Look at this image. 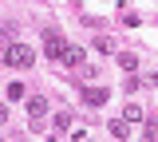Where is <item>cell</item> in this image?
<instances>
[{
  "instance_id": "cell-1",
  "label": "cell",
  "mask_w": 158,
  "mask_h": 142,
  "mask_svg": "<svg viewBox=\"0 0 158 142\" xmlns=\"http://www.w3.org/2000/svg\"><path fill=\"white\" fill-rule=\"evenodd\" d=\"M0 59L8 63V67H32V63H36V51H32V43L12 40L8 47H4V55H0Z\"/></svg>"
},
{
  "instance_id": "cell-2",
  "label": "cell",
  "mask_w": 158,
  "mask_h": 142,
  "mask_svg": "<svg viewBox=\"0 0 158 142\" xmlns=\"http://www.w3.org/2000/svg\"><path fill=\"white\" fill-rule=\"evenodd\" d=\"M83 59H87V51H83L79 43H63V55H59V63H67V67H83Z\"/></svg>"
},
{
  "instance_id": "cell-3",
  "label": "cell",
  "mask_w": 158,
  "mask_h": 142,
  "mask_svg": "<svg viewBox=\"0 0 158 142\" xmlns=\"http://www.w3.org/2000/svg\"><path fill=\"white\" fill-rule=\"evenodd\" d=\"M24 111H28V119H44V115H48V99H44V95H28Z\"/></svg>"
},
{
  "instance_id": "cell-4",
  "label": "cell",
  "mask_w": 158,
  "mask_h": 142,
  "mask_svg": "<svg viewBox=\"0 0 158 142\" xmlns=\"http://www.w3.org/2000/svg\"><path fill=\"white\" fill-rule=\"evenodd\" d=\"M107 95H111L107 87H87V91H83V103L95 111V107H103V103H107Z\"/></svg>"
},
{
  "instance_id": "cell-5",
  "label": "cell",
  "mask_w": 158,
  "mask_h": 142,
  "mask_svg": "<svg viewBox=\"0 0 158 142\" xmlns=\"http://www.w3.org/2000/svg\"><path fill=\"white\" fill-rule=\"evenodd\" d=\"M44 43H48V55H52V59L59 63V55H63V36H59V32H48V36H44Z\"/></svg>"
},
{
  "instance_id": "cell-6",
  "label": "cell",
  "mask_w": 158,
  "mask_h": 142,
  "mask_svg": "<svg viewBox=\"0 0 158 142\" xmlns=\"http://www.w3.org/2000/svg\"><path fill=\"white\" fill-rule=\"evenodd\" d=\"M115 59H118V67H123V71H135V67H138V55H135V51H118Z\"/></svg>"
},
{
  "instance_id": "cell-7",
  "label": "cell",
  "mask_w": 158,
  "mask_h": 142,
  "mask_svg": "<svg viewBox=\"0 0 158 142\" xmlns=\"http://www.w3.org/2000/svg\"><path fill=\"white\" fill-rule=\"evenodd\" d=\"M111 134H115V138H127V134H131V122H127V119H115V122H111Z\"/></svg>"
},
{
  "instance_id": "cell-8",
  "label": "cell",
  "mask_w": 158,
  "mask_h": 142,
  "mask_svg": "<svg viewBox=\"0 0 158 142\" xmlns=\"http://www.w3.org/2000/svg\"><path fill=\"white\" fill-rule=\"evenodd\" d=\"M142 119H146V111L138 103H127V122H142Z\"/></svg>"
},
{
  "instance_id": "cell-9",
  "label": "cell",
  "mask_w": 158,
  "mask_h": 142,
  "mask_svg": "<svg viewBox=\"0 0 158 142\" xmlns=\"http://www.w3.org/2000/svg\"><path fill=\"white\" fill-rule=\"evenodd\" d=\"M52 122H56V130H59V134H63V130H71V115H67V111H59Z\"/></svg>"
},
{
  "instance_id": "cell-10",
  "label": "cell",
  "mask_w": 158,
  "mask_h": 142,
  "mask_svg": "<svg viewBox=\"0 0 158 142\" xmlns=\"http://www.w3.org/2000/svg\"><path fill=\"white\" fill-rule=\"evenodd\" d=\"M8 43H12V28H4V24H0V55H4V47H8Z\"/></svg>"
},
{
  "instance_id": "cell-11",
  "label": "cell",
  "mask_w": 158,
  "mask_h": 142,
  "mask_svg": "<svg viewBox=\"0 0 158 142\" xmlns=\"http://www.w3.org/2000/svg\"><path fill=\"white\" fill-rule=\"evenodd\" d=\"M8 99H24V83H8Z\"/></svg>"
},
{
  "instance_id": "cell-12",
  "label": "cell",
  "mask_w": 158,
  "mask_h": 142,
  "mask_svg": "<svg viewBox=\"0 0 158 142\" xmlns=\"http://www.w3.org/2000/svg\"><path fill=\"white\" fill-rule=\"evenodd\" d=\"M95 47H99V51H115V40H107V36H99V40H95Z\"/></svg>"
},
{
  "instance_id": "cell-13",
  "label": "cell",
  "mask_w": 158,
  "mask_h": 142,
  "mask_svg": "<svg viewBox=\"0 0 158 142\" xmlns=\"http://www.w3.org/2000/svg\"><path fill=\"white\" fill-rule=\"evenodd\" d=\"M0 122H8V107L4 103H0Z\"/></svg>"
},
{
  "instance_id": "cell-14",
  "label": "cell",
  "mask_w": 158,
  "mask_h": 142,
  "mask_svg": "<svg viewBox=\"0 0 158 142\" xmlns=\"http://www.w3.org/2000/svg\"><path fill=\"white\" fill-rule=\"evenodd\" d=\"M150 87H154V91H158V71H154V75H150Z\"/></svg>"
}]
</instances>
